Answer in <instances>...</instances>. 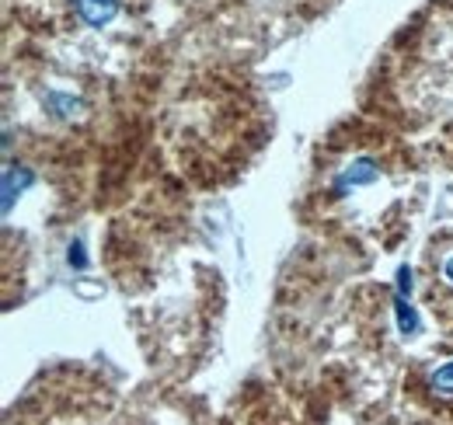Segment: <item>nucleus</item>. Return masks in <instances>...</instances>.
<instances>
[{"label":"nucleus","mask_w":453,"mask_h":425,"mask_svg":"<svg viewBox=\"0 0 453 425\" xmlns=\"http://www.w3.org/2000/svg\"><path fill=\"white\" fill-rule=\"evenodd\" d=\"M426 300L436 321L453 331V230L440 234L426 248Z\"/></svg>","instance_id":"obj_1"}]
</instances>
